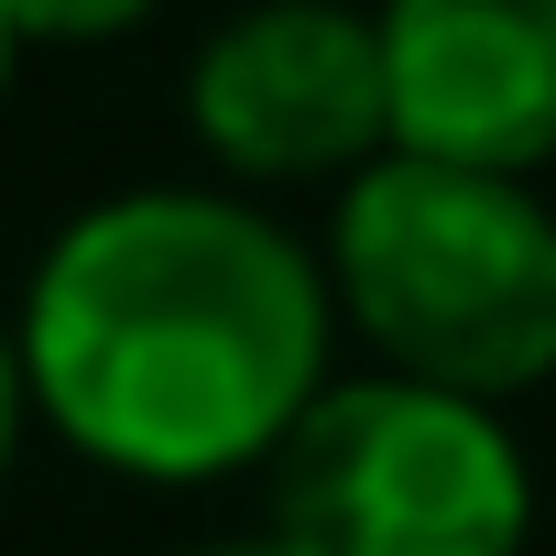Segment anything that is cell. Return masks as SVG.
Listing matches in <instances>:
<instances>
[{"label": "cell", "instance_id": "obj_6", "mask_svg": "<svg viewBox=\"0 0 556 556\" xmlns=\"http://www.w3.org/2000/svg\"><path fill=\"white\" fill-rule=\"evenodd\" d=\"M164 0H0V23H12V45H110L131 23H153Z\"/></svg>", "mask_w": 556, "mask_h": 556}, {"label": "cell", "instance_id": "obj_4", "mask_svg": "<svg viewBox=\"0 0 556 556\" xmlns=\"http://www.w3.org/2000/svg\"><path fill=\"white\" fill-rule=\"evenodd\" d=\"M186 121L251 186L361 175L371 153H393L371 12H350V0H251V12H229L186 66Z\"/></svg>", "mask_w": 556, "mask_h": 556}, {"label": "cell", "instance_id": "obj_9", "mask_svg": "<svg viewBox=\"0 0 556 556\" xmlns=\"http://www.w3.org/2000/svg\"><path fill=\"white\" fill-rule=\"evenodd\" d=\"M12 55H23V45H12V23H0V88H12Z\"/></svg>", "mask_w": 556, "mask_h": 556}, {"label": "cell", "instance_id": "obj_3", "mask_svg": "<svg viewBox=\"0 0 556 556\" xmlns=\"http://www.w3.org/2000/svg\"><path fill=\"white\" fill-rule=\"evenodd\" d=\"M534 469L502 404L361 371L317 382V404L262 458V545L273 556H523Z\"/></svg>", "mask_w": 556, "mask_h": 556}, {"label": "cell", "instance_id": "obj_8", "mask_svg": "<svg viewBox=\"0 0 556 556\" xmlns=\"http://www.w3.org/2000/svg\"><path fill=\"white\" fill-rule=\"evenodd\" d=\"M186 556H273L262 534H240V545H186Z\"/></svg>", "mask_w": 556, "mask_h": 556}, {"label": "cell", "instance_id": "obj_5", "mask_svg": "<svg viewBox=\"0 0 556 556\" xmlns=\"http://www.w3.org/2000/svg\"><path fill=\"white\" fill-rule=\"evenodd\" d=\"M393 153L534 175L556 164V0H382Z\"/></svg>", "mask_w": 556, "mask_h": 556}, {"label": "cell", "instance_id": "obj_7", "mask_svg": "<svg viewBox=\"0 0 556 556\" xmlns=\"http://www.w3.org/2000/svg\"><path fill=\"white\" fill-rule=\"evenodd\" d=\"M12 447H23V350L0 328V480H12Z\"/></svg>", "mask_w": 556, "mask_h": 556}, {"label": "cell", "instance_id": "obj_1", "mask_svg": "<svg viewBox=\"0 0 556 556\" xmlns=\"http://www.w3.org/2000/svg\"><path fill=\"white\" fill-rule=\"evenodd\" d=\"M328 273L240 197L142 186L55 229L23 285V404L121 480H229L328 382Z\"/></svg>", "mask_w": 556, "mask_h": 556}, {"label": "cell", "instance_id": "obj_2", "mask_svg": "<svg viewBox=\"0 0 556 556\" xmlns=\"http://www.w3.org/2000/svg\"><path fill=\"white\" fill-rule=\"evenodd\" d=\"M328 306L382 350V371L513 404L556 382V207L534 175L371 153L339 186Z\"/></svg>", "mask_w": 556, "mask_h": 556}]
</instances>
